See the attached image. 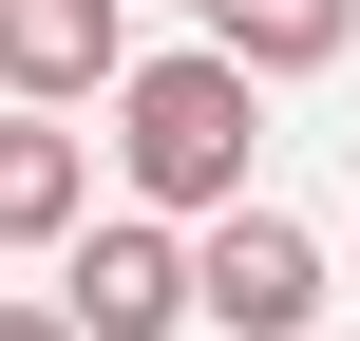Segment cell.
Here are the masks:
<instances>
[{"label": "cell", "instance_id": "obj_6", "mask_svg": "<svg viewBox=\"0 0 360 341\" xmlns=\"http://www.w3.org/2000/svg\"><path fill=\"white\" fill-rule=\"evenodd\" d=\"M360 38V0H209V57H247V76H323Z\"/></svg>", "mask_w": 360, "mask_h": 341}, {"label": "cell", "instance_id": "obj_2", "mask_svg": "<svg viewBox=\"0 0 360 341\" xmlns=\"http://www.w3.org/2000/svg\"><path fill=\"white\" fill-rule=\"evenodd\" d=\"M190 323H228V341H304V323H323V247H304L285 209L190 228Z\"/></svg>", "mask_w": 360, "mask_h": 341}, {"label": "cell", "instance_id": "obj_4", "mask_svg": "<svg viewBox=\"0 0 360 341\" xmlns=\"http://www.w3.org/2000/svg\"><path fill=\"white\" fill-rule=\"evenodd\" d=\"M133 76V0H0V114H95Z\"/></svg>", "mask_w": 360, "mask_h": 341}, {"label": "cell", "instance_id": "obj_5", "mask_svg": "<svg viewBox=\"0 0 360 341\" xmlns=\"http://www.w3.org/2000/svg\"><path fill=\"white\" fill-rule=\"evenodd\" d=\"M95 228V133L76 114H0V247H76Z\"/></svg>", "mask_w": 360, "mask_h": 341}, {"label": "cell", "instance_id": "obj_3", "mask_svg": "<svg viewBox=\"0 0 360 341\" xmlns=\"http://www.w3.org/2000/svg\"><path fill=\"white\" fill-rule=\"evenodd\" d=\"M57 323H76V341H171V323H190V228H171V209H114V228H76V266H57Z\"/></svg>", "mask_w": 360, "mask_h": 341}, {"label": "cell", "instance_id": "obj_7", "mask_svg": "<svg viewBox=\"0 0 360 341\" xmlns=\"http://www.w3.org/2000/svg\"><path fill=\"white\" fill-rule=\"evenodd\" d=\"M0 341H76V323H57V304H0Z\"/></svg>", "mask_w": 360, "mask_h": 341}, {"label": "cell", "instance_id": "obj_1", "mask_svg": "<svg viewBox=\"0 0 360 341\" xmlns=\"http://www.w3.org/2000/svg\"><path fill=\"white\" fill-rule=\"evenodd\" d=\"M247 133H266V76H247V57H209V38L114 76V171H133V209L228 228V209H247Z\"/></svg>", "mask_w": 360, "mask_h": 341}]
</instances>
